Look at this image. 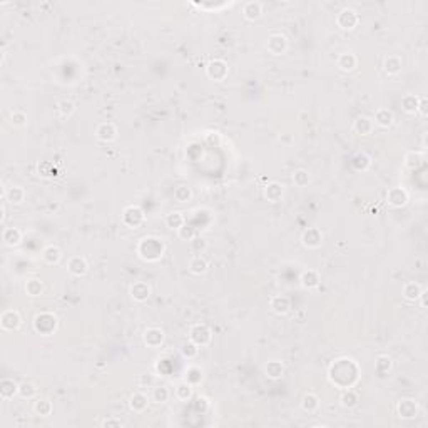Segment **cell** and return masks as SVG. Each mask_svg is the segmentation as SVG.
<instances>
[{
	"instance_id": "1",
	"label": "cell",
	"mask_w": 428,
	"mask_h": 428,
	"mask_svg": "<svg viewBox=\"0 0 428 428\" xmlns=\"http://www.w3.org/2000/svg\"><path fill=\"white\" fill-rule=\"evenodd\" d=\"M360 378L358 365L351 358H340L330 368V380L338 388H353Z\"/></svg>"
},
{
	"instance_id": "2",
	"label": "cell",
	"mask_w": 428,
	"mask_h": 428,
	"mask_svg": "<svg viewBox=\"0 0 428 428\" xmlns=\"http://www.w3.org/2000/svg\"><path fill=\"white\" fill-rule=\"evenodd\" d=\"M164 251H166V246H164V243L156 236L142 238L137 245V255L141 256L144 261H149V263L161 260L164 256Z\"/></svg>"
},
{
	"instance_id": "3",
	"label": "cell",
	"mask_w": 428,
	"mask_h": 428,
	"mask_svg": "<svg viewBox=\"0 0 428 428\" xmlns=\"http://www.w3.org/2000/svg\"><path fill=\"white\" fill-rule=\"evenodd\" d=\"M34 328H36L37 333H41L44 336L52 335L57 328V318L52 313H41L34 320Z\"/></svg>"
},
{
	"instance_id": "4",
	"label": "cell",
	"mask_w": 428,
	"mask_h": 428,
	"mask_svg": "<svg viewBox=\"0 0 428 428\" xmlns=\"http://www.w3.org/2000/svg\"><path fill=\"white\" fill-rule=\"evenodd\" d=\"M189 340H191L194 345H197L199 348L207 346L212 340V333L206 325L197 323V325H192L191 330H189Z\"/></svg>"
},
{
	"instance_id": "5",
	"label": "cell",
	"mask_w": 428,
	"mask_h": 428,
	"mask_svg": "<svg viewBox=\"0 0 428 428\" xmlns=\"http://www.w3.org/2000/svg\"><path fill=\"white\" fill-rule=\"evenodd\" d=\"M228 72H230L228 64L225 61H221V59H214V61H211L206 66V76L214 82L225 81L228 77Z\"/></svg>"
},
{
	"instance_id": "6",
	"label": "cell",
	"mask_w": 428,
	"mask_h": 428,
	"mask_svg": "<svg viewBox=\"0 0 428 428\" xmlns=\"http://www.w3.org/2000/svg\"><path fill=\"white\" fill-rule=\"evenodd\" d=\"M122 223L131 230H137L144 223V211L139 206H127L122 212Z\"/></svg>"
},
{
	"instance_id": "7",
	"label": "cell",
	"mask_w": 428,
	"mask_h": 428,
	"mask_svg": "<svg viewBox=\"0 0 428 428\" xmlns=\"http://www.w3.org/2000/svg\"><path fill=\"white\" fill-rule=\"evenodd\" d=\"M358 22H360V17H358L356 11H353L350 7L341 9L336 17V24L341 31H353L358 26Z\"/></svg>"
},
{
	"instance_id": "8",
	"label": "cell",
	"mask_w": 428,
	"mask_h": 428,
	"mask_svg": "<svg viewBox=\"0 0 428 428\" xmlns=\"http://www.w3.org/2000/svg\"><path fill=\"white\" fill-rule=\"evenodd\" d=\"M266 49L273 56H283L288 51V39L283 34H271L268 37Z\"/></svg>"
},
{
	"instance_id": "9",
	"label": "cell",
	"mask_w": 428,
	"mask_h": 428,
	"mask_svg": "<svg viewBox=\"0 0 428 428\" xmlns=\"http://www.w3.org/2000/svg\"><path fill=\"white\" fill-rule=\"evenodd\" d=\"M0 325H2L4 331H16L22 325L21 313L17 310H6L0 316Z\"/></svg>"
},
{
	"instance_id": "10",
	"label": "cell",
	"mask_w": 428,
	"mask_h": 428,
	"mask_svg": "<svg viewBox=\"0 0 428 428\" xmlns=\"http://www.w3.org/2000/svg\"><path fill=\"white\" fill-rule=\"evenodd\" d=\"M386 202L393 207H403L408 202V192L403 187H390L386 191Z\"/></svg>"
},
{
	"instance_id": "11",
	"label": "cell",
	"mask_w": 428,
	"mask_h": 428,
	"mask_svg": "<svg viewBox=\"0 0 428 428\" xmlns=\"http://www.w3.org/2000/svg\"><path fill=\"white\" fill-rule=\"evenodd\" d=\"M301 243H303V246L308 248V250H316V248H320L323 243V233L318 230V228H308V230L303 233Z\"/></svg>"
},
{
	"instance_id": "12",
	"label": "cell",
	"mask_w": 428,
	"mask_h": 428,
	"mask_svg": "<svg viewBox=\"0 0 428 428\" xmlns=\"http://www.w3.org/2000/svg\"><path fill=\"white\" fill-rule=\"evenodd\" d=\"M142 338H144V343H146L149 348H159L164 343V331L157 326H151L144 331Z\"/></svg>"
},
{
	"instance_id": "13",
	"label": "cell",
	"mask_w": 428,
	"mask_h": 428,
	"mask_svg": "<svg viewBox=\"0 0 428 428\" xmlns=\"http://www.w3.org/2000/svg\"><path fill=\"white\" fill-rule=\"evenodd\" d=\"M96 137L101 142H112L117 137V127L112 122H102L96 129Z\"/></svg>"
},
{
	"instance_id": "14",
	"label": "cell",
	"mask_w": 428,
	"mask_h": 428,
	"mask_svg": "<svg viewBox=\"0 0 428 428\" xmlns=\"http://www.w3.org/2000/svg\"><path fill=\"white\" fill-rule=\"evenodd\" d=\"M270 308H271V311L275 313V315L283 316V315H286V313L291 310V301H290V298H288V296L276 295V296H273L270 300Z\"/></svg>"
},
{
	"instance_id": "15",
	"label": "cell",
	"mask_w": 428,
	"mask_h": 428,
	"mask_svg": "<svg viewBox=\"0 0 428 428\" xmlns=\"http://www.w3.org/2000/svg\"><path fill=\"white\" fill-rule=\"evenodd\" d=\"M129 293H131V298L134 301L144 303V301L149 300V296H151V286H149L147 283H144V281H137V283H134V285L131 286Z\"/></svg>"
},
{
	"instance_id": "16",
	"label": "cell",
	"mask_w": 428,
	"mask_h": 428,
	"mask_svg": "<svg viewBox=\"0 0 428 428\" xmlns=\"http://www.w3.org/2000/svg\"><path fill=\"white\" fill-rule=\"evenodd\" d=\"M67 270H69V273H71L72 276L81 278V276H84V275L87 273L89 265H87L86 258H82V256H72L71 260H69V263H67Z\"/></svg>"
},
{
	"instance_id": "17",
	"label": "cell",
	"mask_w": 428,
	"mask_h": 428,
	"mask_svg": "<svg viewBox=\"0 0 428 428\" xmlns=\"http://www.w3.org/2000/svg\"><path fill=\"white\" fill-rule=\"evenodd\" d=\"M398 410V415H400L401 418H406V420H410V418H415L418 415V405L415 400H410V398H403V400L398 403L396 406Z\"/></svg>"
},
{
	"instance_id": "18",
	"label": "cell",
	"mask_w": 428,
	"mask_h": 428,
	"mask_svg": "<svg viewBox=\"0 0 428 428\" xmlns=\"http://www.w3.org/2000/svg\"><path fill=\"white\" fill-rule=\"evenodd\" d=\"M19 385L21 383L14 381L12 378H2L0 380V396H2V400H11V398L19 395Z\"/></svg>"
},
{
	"instance_id": "19",
	"label": "cell",
	"mask_w": 428,
	"mask_h": 428,
	"mask_svg": "<svg viewBox=\"0 0 428 428\" xmlns=\"http://www.w3.org/2000/svg\"><path fill=\"white\" fill-rule=\"evenodd\" d=\"M147 406H149V398L147 395H144L141 391L134 393V395H131V398H129V408H131L134 413H144L147 410Z\"/></svg>"
},
{
	"instance_id": "20",
	"label": "cell",
	"mask_w": 428,
	"mask_h": 428,
	"mask_svg": "<svg viewBox=\"0 0 428 428\" xmlns=\"http://www.w3.org/2000/svg\"><path fill=\"white\" fill-rule=\"evenodd\" d=\"M283 194H285V189H283L280 182L273 181V182H268L265 186V197L270 202H280L283 199Z\"/></svg>"
},
{
	"instance_id": "21",
	"label": "cell",
	"mask_w": 428,
	"mask_h": 428,
	"mask_svg": "<svg viewBox=\"0 0 428 428\" xmlns=\"http://www.w3.org/2000/svg\"><path fill=\"white\" fill-rule=\"evenodd\" d=\"M373 119L368 116H360L353 124V131H355L358 136H370L373 132Z\"/></svg>"
},
{
	"instance_id": "22",
	"label": "cell",
	"mask_w": 428,
	"mask_h": 428,
	"mask_svg": "<svg viewBox=\"0 0 428 428\" xmlns=\"http://www.w3.org/2000/svg\"><path fill=\"white\" fill-rule=\"evenodd\" d=\"M336 64H338V69H340V71L351 72V71H355V69L358 67V57L355 56V54H351V52H345V54H341V56L338 57Z\"/></svg>"
},
{
	"instance_id": "23",
	"label": "cell",
	"mask_w": 428,
	"mask_h": 428,
	"mask_svg": "<svg viewBox=\"0 0 428 428\" xmlns=\"http://www.w3.org/2000/svg\"><path fill=\"white\" fill-rule=\"evenodd\" d=\"M243 16L248 21H258L263 16V6L256 0H250L243 6Z\"/></svg>"
},
{
	"instance_id": "24",
	"label": "cell",
	"mask_w": 428,
	"mask_h": 428,
	"mask_svg": "<svg viewBox=\"0 0 428 428\" xmlns=\"http://www.w3.org/2000/svg\"><path fill=\"white\" fill-rule=\"evenodd\" d=\"M265 375L270 378V380H280V378L285 375V366H283L281 361L271 360L265 365Z\"/></svg>"
},
{
	"instance_id": "25",
	"label": "cell",
	"mask_w": 428,
	"mask_h": 428,
	"mask_svg": "<svg viewBox=\"0 0 428 428\" xmlns=\"http://www.w3.org/2000/svg\"><path fill=\"white\" fill-rule=\"evenodd\" d=\"M2 240L7 246H11V248L19 246L22 241V231L17 230V228H6L2 233Z\"/></svg>"
},
{
	"instance_id": "26",
	"label": "cell",
	"mask_w": 428,
	"mask_h": 428,
	"mask_svg": "<svg viewBox=\"0 0 428 428\" xmlns=\"http://www.w3.org/2000/svg\"><path fill=\"white\" fill-rule=\"evenodd\" d=\"M42 260L46 261L47 265H51V266L59 265V261L62 260V251L59 250L57 246L51 245V246L44 248V251H42Z\"/></svg>"
},
{
	"instance_id": "27",
	"label": "cell",
	"mask_w": 428,
	"mask_h": 428,
	"mask_svg": "<svg viewBox=\"0 0 428 428\" xmlns=\"http://www.w3.org/2000/svg\"><path fill=\"white\" fill-rule=\"evenodd\" d=\"M383 67H385V72L388 74V76H398L403 69V62L398 56H388L385 59Z\"/></svg>"
},
{
	"instance_id": "28",
	"label": "cell",
	"mask_w": 428,
	"mask_h": 428,
	"mask_svg": "<svg viewBox=\"0 0 428 428\" xmlns=\"http://www.w3.org/2000/svg\"><path fill=\"white\" fill-rule=\"evenodd\" d=\"M373 124H376V126L383 129H388L393 124V112L388 111V109H378L375 112V117H373Z\"/></svg>"
},
{
	"instance_id": "29",
	"label": "cell",
	"mask_w": 428,
	"mask_h": 428,
	"mask_svg": "<svg viewBox=\"0 0 428 428\" xmlns=\"http://www.w3.org/2000/svg\"><path fill=\"white\" fill-rule=\"evenodd\" d=\"M421 291H423V288L418 285V283L410 281V283H406V285L403 286L401 295H403V298H405V300H408V301H416L418 298H420Z\"/></svg>"
},
{
	"instance_id": "30",
	"label": "cell",
	"mask_w": 428,
	"mask_h": 428,
	"mask_svg": "<svg viewBox=\"0 0 428 428\" xmlns=\"http://www.w3.org/2000/svg\"><path fill=\"white\" fill-rule=\"evenodd\" d=\"M6 197L9 202L14 204V206H19V204H22L26 201V191H24V187L21 186H12L6 191Z\"/></svg>"
},
{
	"instance_id": "31",
	"label": "cell",
	"mask_w": 428,
	"mask_h": 428,
	"mask_svg": "<svg viewBox=\"0 0 428 428\" xmlns=\"http://www.w3.org/2000/svg\"><path fill=\"white\" fill-rule=\"evenodd\" d=\"M301 285L303 288H306V290H313V288H316L318 285H320V275H318V271L315 270H306L303 271L301 275Z\"/></svg>"
},
{
	"instance_id": "32",
	"label": "cell",
	"mask_w": 428,
	"mask_h": 428,
	"mask_svg": "<svg viewBox=\"0 0 428 428\" xmlns=\"http://www.w3.org/2000/svg\"><path fill=\"white\" fill-rule=\"evenodd\" d=\"M187 270L192 273V275H204L207 271V261L204 260L202 256H192L189 260Z\"/></svg>"
},
{
	"instance_id": "33",
	"label": "cell",
	"mask_w": 428,
	"mask_h": 428,
	"mask_svg": "<svg viewBox=\"0 0 428 428\" xmlns=\"http://www.w3.org/2000/svg\"><path fill=\"white\" fill-rule=\"evenodd\" d=\"M358 401H360V396H358L356 391H353L351 388H346L345 391L341 393L340 396V403L343 408H353L358 405Z\"/></svg>"
},
{
	"instance_id": "34",
	"label": "cell",
	"mask_w": 428,
	"mask_h": 428,
	"mask_svg": "<svg viewBox=\"0 0 428 428\" xmlns=\"http://www.w3.org/2000/svg\"><path fill=\"white\" fill-rule=\"evenodd\" d=\"M318 406H320V398H318L315 393H306V395L301 398V408L306 413L316 411Z\"/></svg>"
},
{
	"instance_id": "35",
	"label": "cell",
	"mask_w": 428,
	"mask_h": 428,
	"mask_svg": "<svg viewBox=\"0 0 428 428\" xmlns=\"http://www.w3.org/2000/svg\"><path fill=\"white\" fill-rule=\"evenodd\" d=\"M184 225H186V220H184L182 212L179 211H174V212H169L166 216V226L169 228V230H179V228H182Z\"/></svg>"
},
{
	"instance_id": "36",
	"label": "cell",
	"mask_w": 428,
	"mask_h": 428,
	"mask_svg": "<svg viewBox=\"0 0 428 428\" xmlns=\"http://www.w3.org/2000/svg\"><path fill=\"white\" fill-rule=\"evenodd\" d=\"M19 396L22 400H32V398L37 396V386L31 381H24L19 385Z\"/></svg>"
},
{
	"instance_id": "37",
	"label": "cell",
	"mask_w": 428,
	"mask_h": 428,
	"mask_svg": "<svg viewBox=\"0 0 428 428\" xmlns=\"http://www.w3.org/2000/svg\"><path fill=\"white\" fill-rule=\"evenodd\" d=\"M391 366H393V361H391V358L388 356V355L376 356V360H375V370H376L378 375H386V373L391 370Z\"/></svg>"
},
{
	"instance_id": "38",
	"label": "cell",
	"mask_w": 428,
	"mask_h": 428,
	"mask_svg": "<svg viewBox=\"0 0 428 428\" xmlns=\"http://www.w3.org/2000/svg\"><path fill=\"white\" fill-rule=\"evenodd\" d=\"M192 385L187 381H182L179 383V385L176 386V398L181 401H189L192 398Z\"/></svg>"
},
{
	"instance_id": "39",
	"label": "cell",
	"mask_w": 428,
	"mask_h": 428,
	"mask_svg": "<svg viewBox=\"0 0 428 428\" xmlns=\"http://www.w3.org/2000/svg\"><path fill=\"white\" fill-rule=\"evenodd\" d=\"M34 411L41 416H49L52 413V403L47 398H37V401L34 403Z\"/></svg>"
},
{
	"instance_id": "40",
	"label": "cell",
	"mask_w": 428,
	"mask_h": 428,
	"mask_svg": "<svg viewBox=\"0 0 428 428\" xmlns=\"http://www.w3.org/2000/svg\"><path fill=\"white\" fill-rule=\"evenodd\" d=\"M351 164L356 171H366V169L371 166V159L370 156H366L365 152H358L355 154V157L351 159Z\"/></svg>"
},
{
	"instance_id": "41",
	"label": "cell",
	"mask_w": 428,
	"mask_h": 428,
	"mask_svg": "<svg viewBox=\"0 0 428 428\" xmlns=\"http://www.w3.org/2000/svg\"><path fill=\"white\" fill-rule=\"evenodd\" d=\"M418 101H420V97L413 96V94H406V96L401 97V109L408 114H415L418 107Z\"/></svg>"
},
{
	"instance_id": "42",
	"label": "cell",
	"mask_w": 428,
	"mask_h": 428,
	"mask_svg": "<svg viewBox=\"0 0 428 428\" xmlns=\"http://www.w3.org/2000/svg\"><path fill=\"white\" fill-rule=\"evenodd\" d=\"M42 291H44V285L41 280L31 278V280L26 281V293L29 296H41Z\"/></svg>"
},
{
	"instance_id": "43",
	"label": "cell",
	"mask_w": 428,
	"mask_h": 428,
	"mask_svg": "<svg viewBox=\"0 0 428 428\" xmlns=\"http://www.w3.org/2000/svg\"><path fill=\"white\" fill-rule=\"evenodd\" d=\"M425 162V154L423 152H408L405 157V166L408 169H416Z\"/></svg>"
},
{
	"instance_id": "44",
	"label": "cell",
	"mask_w": 428,
	"mask_h": 428,
	"mask_svg": "<svg viewBox=\"0 0 428 428\" xmlns=\"http://www.w3.org/2000/svg\"><path fill=\"white\" fill-rule=\"evenodd\" d=\"M186 381L192 386H197L202 381V371L199 366H189L186 370Z\"/></svg>"
},
{
	"instance_id": "45",
	"label": "cell",
	"mask_w": 428,
	"mask_h": 428,
	"mask_svg": "<svg viewBox=\"0 0 428 428\" xmlns=\"http://www.w3.org/2000/svg\"><path fill=\"white\" fill-rule=\"evenodd\" d=\"M293 182H295V186L298 187H306L308 184H310V172H308L306 169H296V171L293 172Z\"/></svg>"
},
{
	"instance_id": "46",
	"label": "cell",
	"mask_w": 428,
	"mask_h": 428,
	"mask_svg": "<svg viewBox=\"0 0 428 428\" xmlns=\"http://www.w3.org/2000/svg\"><path fill=\"white\" fill-rule=\"evenodd\" d=\"M191 197H192V191L187 186H184V184L174 189V199H176L177 202H189Z\"/></svg>"
},
{
	"instance_id": "47",
	"label": "cell",
	"mask_w": 428,
	"mask_h": 428,
	"mask_svg": "<svg viewBox=\"0 0 428 428\" xmlns=\"http://www.w3.org/2000/svg\"><path fill=\"white\" fill-rule=\"evenodd\" d=\"M169 396H171V393H169V390L166 386H156L152 390V401L154 403H166L169 401Z\"/></svg>"
},
{
	"instance_id": "48",
	"label": "cell",
	"mask_w": 428,
	"mask_h": 428,
	"mask_svg": "<svg viewBox=\"0 0 428 428\" xmlns=\"http://www.w3.org/2000/svg\"><path fill=\"white\" fill-rule=\"evenodd\" d=\"M57 109H59V114H61L62 117H71L74 112H76V104H74L72 101H69V99H64V101H61L57 104Z\"/></svg>"
},
{
	"instance_id": "49",
	"label": "cell",
	"mask_w": 428,
	"mask_h": 428,
	"mask_svg": "<svg viewBox=\"0 0 428 428\" xmlns=\"http://www.w3.org/2000/svg\"><path fill=\"white\" fill-rule=\"evenodd\" d=\"M181 353H182L184 358H187V360H194L199 353V346L194 345V343L189 340L187 343H184V345L181 346Z\"/></svg>"
},
{
	"instance_id": "50",
	"label": "cell",
	"mask_w": 428,
	"mask_h": 428,
	"mask_svg": "<svg viewBox=\"0 0 428 428\" xmlns=\"http://www.w3.org/2000/svg\"><path fill=\"white\" fill-rule=\"evenodd\" d=\"M177 236L184 241H192L194 238H196V230H194L192 226L184 225L182 228H179L177 230Z\"/></svg>"
},
{
	"instance_id": "51",
	"label": "cell",
	"mask_w": 428,
	"mask_h": 428,
	"mask_svg": "<svg viewBox=\"0 0 428 428\" xmlns=\"http://www.w3.org/2000/svg\"><path fill=\"white\" fill-rule=\"evenodd\" d=\"M11 119H12V124L16 127H24L27 124V114L26 112H22V111H16V112H12V116H11Z\"/></svg>"
},
{
	"instance_id": "52",
	"label": "cell",
	"mask_w": 428,
	"mask_h": 428,
	"mask_svg": "<svg viewBox=\"0 0 428 428\" xmlns=\"http://www.w3.org/2000/svg\"><path fill=\"white\" fill-rule=\"evenodd\" d=\"M37 169H39V174H41V176H44V177H51V176H54V174H56V169L52 167L51 162H41V164L37 166Z\"/></svg>"
},
{
	"instance_id": "53",
	"label": "cell",
	"mask_w": 428,
	"mask_h": 428,
	"mask_svg": "<svg viewBox=\"0 0 428 428\" xmlns=\"http://www.w3.org/2000/svg\"><path fill=\"white\" fill-rule=\"evenodd\" d=\"M101 425H102V426H107V428H111V426H114V428H122L124 423H122L121 420H117V418H106V420H104Z\"/></svg>"
},
{
	"instance_id": "54",
	"label": "cell",
	"mask_w": 428,
	"mask_h": 428,
	"mask_svg": "<svg viewBox=\"0 0 428 428\" xmlns=\"http://www.w3.org/2000/svg\"><path fill=\"white\" fill-rule=\"evenodd\" d=\"M426 97H420V101H418V107H416V112L420 114L421 117H426L428 116V111H426Z\"/></svg>"
},
{
	"instance_id": "55",
	"label": "cell",
	"mask_w": 428,
	"mask_h": 428,
	"mask_svg": "<svg viewBox=\"0 0 428 428\" xmlns=\"http://www.w3.org/2000/svg\"><path fill=\"white\" fill-rule=\"evenodd\" d=\"M154 381H156V380H154V376L149 375V373L139 376V385H141V386H146V385L147 386H154Z\"/></svg>"
},
{
	"instance_id": "56",
	"label": "cell",
	"mask_w": 428,
	"mask_h": 428,
	"mask_svg": "<svg viewBox=\"0 0 428 428\" xmlns=\"http://www.w3.org/2000/svg\"><path fill=\"white\" fill-rule=\"evenodd\" d=\"M209 406V401L206 396H197L196 398V410L199 411H206V408Z\"/></svg>"
},
{
	"instance_id": "57",
	"label": "cell",
	"mask_w": 428,
	"mask_h": 428,
	"mask_svg": "<svg viewBox=\"0 0 428 428\" xmlns=\"http://www.w3.org/2000/svg\"><path fill=\"white\" fill-rule=\"evenodd\" d=\"M418 300L421 301V308L425 310V308H426V291H425V290L421 291V295H420V298H418Z\"/></svg>"
}]
</instances>
